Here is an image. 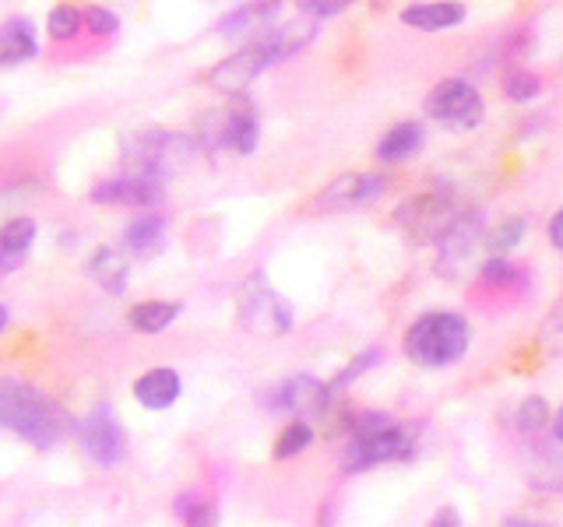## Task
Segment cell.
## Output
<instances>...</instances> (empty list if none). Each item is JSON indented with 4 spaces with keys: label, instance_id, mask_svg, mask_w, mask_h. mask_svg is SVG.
<instances>
[{
    "label": "cell",
    "instance_id": "1",
    "mask_svg": "<svg viewBox=\"0 0 563 527\" xmlns=\"http://www.w3.org/2000/svg\"><path fill=\"white\" fill-rule=\"evenodd\" d=\"M0 426L18 433L32 447H57L70 429V418L32 383L0 377Z\"/></svg>",
    "mask_w": 563,
    "mask_h": 527
},
{
    "label": "cell",
    "instance_id": "2",
    "mask_svg": "<svg viewBox=\"0 0 563 527\" xmlns=\"http://www.w3.org/2000/svg\"><path fill=\"white\" fill-rule=\"evenodd\" d=\"M468 345H472V327L462 313H451V310L422 313L419 321H412V327L405 330V341H401L405 356L422 369L454 366L468 351Z\"/></svg>",
    "mask_w": 563,
    "mask_h": 527
},
{
    "label": "cell",
    "instance_id": "3",
    "mask_svg": "<svg viewBox=\"0 0 563 527\" xmlns=\"http://www.w3.org/2000/svg\"><path fill=\"white\" fill-rule=\"evenodd\" d=\"M465 215L468 211L457 204L451 187H433L427 193H416L412 201H405L395 211V222L416 243H440Z\"/></svg>",
    "mask_w": 563,
    "mask_h": 527
},
{
    "label": "cell",
    "instance_id": "4",
    "mask_svg": "<svg viewBox=\"0 0 563 527\" xmlns=\"http://www.w3.org/2000/svg\"><path fill=\"white\" fill-rule=\"evenodd\" d=\"M194 148H198V141L187 137V134L145 127V131H137L123 141V158H128V172L158 176V180H166L169 169L176 162H184Z\"/></svg>",
    "mask_w": 563,
    "mask_h": 527
},
{
    "label": "cell",
    "instance_id": "5",
    "mask_svg": "<svg viewBox=\"0 0 563 527\" xmlns=\"http://www.w3.org/2000/svg\"><path fill=\"white\" fill-rule=\"evenodd\" d=\"M236 316H240V327L261 334V338H278V334L292 330V306L272 289V281L264 274H251L240 285Z\"/></svg>",
    "mask_w": 563,
    "mask_h": 527
},
{
    "label": "cell",
    "instance_id": "6",
    "mask_svg": "<svg viewBox=\"0 0 563 527\" xmlns=\"http://www.w3.org/2000/svg\"><path fill=\"white\" fill-rule=\"evenodd\" d=\"M427 116L444 123L451 131H475L486 116L483 96L462 78H444L440 85L430 88L427 96Z\"/></svg>",
    "mask_w": 563,
    "mask_h": 527
},
{
    "label": "cell",
    "instance_id": "7",
    "mask_svg": "<svg viewBox=\"0 0 563 527\" xmlns=\"http://www.w3.org/2000/svg\"><path fill=\"white\" fill-rule=\"evenodd\" d=\"M416 450V436L401 426H387L369 436H352L342 450V471H369L387 461H409Z\"/></svg>",
    "mask_w": 563,
    "mask_h": 527
},
{
    "label": "cell",
    "instance_id": "8",
    "mask_svg": "<svg viewBox=\"0 0 563 527\" xmlns=\"http://www.w3.org/2000/svg\"><path fill=\"white\" fill-rule=\"evenodd\" d=\"M275 64V53L268 46V40H254V43H246L240 46L236 53H229L225 60H219L216 67H211V75H208V85L216 88V92L222 96H243V88L251 85L264 67H272Z\"/></svg>",
    "mask_w": 563,
    "mask_h": 527
},
{
    "label": "cell",
    "instance_id": "9",
    "mask_svg": "<svg viewBox=\"0 0 563 527\" xmlns=\"http://www.w3.org/2000/svg\"><path fill=\"white\" fill-rule=\"evenodd\" d=\"M166 198V180L141 172H123L113 180H102L92 190L96 204H128V208H155Z\"/></svg>",
    "mask_w": 563,
    "mask_h": 527
},
{
    "label": "cell",
    "instance_id": "10",
    "mask_svg": "<svg viewBox=\"0 0 563 527\" xmlns=\"http://www.w3.org/2000/svg\"><path fill=\"white\" fill-rule=\"evenodd\" d=\"M387 190V180L377 172H345L339 180H331L321 193L313 198L317 211H349V208H363L369 201H377Z\"/></svg>",
    "mask_w": 563,
    "mask_h": 527
},
{
    "label": "cell",
    "instance_id": "11",
    "mask_svg": "<svg viewBox=\"0 0 563 527\" xmlns=\"http://www.w3.org/2000/svg\"><path fill=\"white\" fill-rule=\"evenodd\" d=\"M81 447L92 457L99 468H113L120 464L123 450H128V439H123V426L113 418L110 408H96L81 422Z\"/></svg>",
    "mask_w": 563,
    "mask_h": 527
},
{
    "label": "cell",
    "instance_id": "12",
    "mask_svg": "<svg viewBox=\"0 0 563 527\" xmlns=\"http://www.w3.org/2000/svg\"><path fill=\"white\" fill-rule=\"evenodd\" d=\"M479 243H486V239H483V218L472 211V215H465L444 239H440L437 274L457 278V274H462V271L468 268V260H472L475 246H479Z\"/></svg>",
    "mask_w": 563,
    "mask_h": 527
},
{
    "label": "cell",
    "instance_id": "13",
    "mask_svg": "<svg viewBox=\"0 0 563 527\" xmlns=\"http://www.w3.org/2000/svg\"><path fill=\"white\" fill-rule=\"evenodd\" d=\"M328 394L324 383L313 377H289L272 391V408L275 412H292V415H324L328 412Z\"/></svg>",
    "mask_w": 563,
    "mask_h": 527
},
{
    "label": "cell",
    "instance_id": "14",
    "mask_svg": "<svg viewBox=\"0 0 563 527\" xmlns=\"http://www.w3.org/2000/svg\"><path fill=\"white\" fill-rule=\"evenodd\" d=\"M35 243V222L32 218H11L0 225V278L14 274L29 260V250Z\"/></svg>",
    "mask_w": 563,
    "mask_h": 527
},
{
    "label": "cell",
    "instance_id": "15",
    "mask_svg": "<svg viewBox=\"0 0 563 527\" xmlns=\"http://www.w3.org/2000/svg\"><path fill=\"white\" fill-rule=\"evenodd\" d=\"M180 391H184L180 373H176V369H166V366L148 369V373L137 377V383H134V397L152 412L169 408V404L180 397Z\"/></svg>",
    "mask_w": 563,
    "mask_h": 527
},
{
    "label": "cell",
    "instance_id": "16",
    "mask_svg": "<svg viewBox=\"0 0 563 527\" xmlns=\"http://www.w3.org/2000/svg\"><path fill=\"white\" fill-rule=\"evenodd\" d=\"M35 49H40V35L29 18H8L0 25V67L25 64L35 57Z\"/></svg>",
    "mask_w": 563,
    "mask_h": 527
},
{
    "label": "cell",
    "instance_id": "17",
    "mask_svg": "<svg viewBox=\"0 0 563 527\" xmlns=\"http://www.w3.org/2000/svg\"><path fill=\"white\" fill-rule=\"evenodd\" d=\"M465 4H454V0H433V4H409L401 11V22L419 32H440V29H454L465 22Z\"/></svg>",
    "mask_w": 563,
    "mask_h": 527
},
{
    "label": "cell",
    "instance_id": "18",
    "mask_svg": "<svg viewBox=\"0 0 563 527\" xmlns=\"http://www.w3.org/2000/svg\"><path fill=\"white\" fill-rule=\"evenodd\" d=\"M123 246L134 254V257H155L163 254L166 246V218L155 215V211H145V215H137L128 233H123Z\"/></svg>",
    "mask_w": 563,
    "mask_h": 527
},
{
    "label": "cell",
    "instance_id": "19",
    "mask_svg": "<svg viewBox=\"0 0 563 527\" xmlns=\"http://www.w3.org/2000/svg\"><path fill=\"white\" fill-rule=\"evenodd\" d=\"M225 148L236 152V155H254L257 148V116H254V105L246 99H233L229 102V137H225Z\"/></svg>",
    "mask_w": 563,
    "mask_h": 527
},
{
    "label": "cell",
    "instance_id": "20",
    "mask_svg": "<svg viewBox=\"0 0 563 527\" xmlns=\"http://www.w3.org/2000/svg\"><path fill=\"white\" fill-rule=\"evenodd\" d=\"M88 274H92L110 295H120L123 289H128L131 268H128V257H123L120 250H113V246H99V250L92 254V260H88Z\"/></svg>",
    "mask_w": 563,
    "mask_h": 527
},
{
    "label": "cell",
    "instance_id": "21",
    "mask_svg": "<svg viewBox=\"0 0 563 527\" xmlns=\"http://www.w3.org/2000/svg\"><path fill=\"white\" fill-rule=\"evenodd\" d=\"M419 148H422L419 123H395V127L377 141V158L387 166H395V162H405V158H412Z\"/></svg>",
    "mask_w": 563,
    "mask_h": 527
},
{
    "label": "cell",
    "instance_id": "22",
    "mask_svg": "<svg viewBox=\"0 0 563 527\" xmlns=\"http://www.w3.org/2000/svg\"><path fill=\"white\" fill-rule=\"evenodd\" d=\"M313 32H317V22L303 14V18H296V22H289V25L272 29L264 40H268V46L275 53V64H278V60H286V57H292V53L303 49L313 40Z\"/></svg>",
    "mask_w": 563,
    "mask_h": 527
},
{
    "label": "cell",
    "instance_id": "23",
    "mask_svg": "<svg viewBox=\"0 0 563 527\" xmlns=\"http://www.w3.org/2000/svg\"><path fill=\"white\" fill-rule=\"evenodd\" d=\"M176 316H180V303H163V299H148V303H134L128 310V324L137 334H158L166 330Z\"/></svg>",
    "mask_w": 563,
    "mask_h": 527
},
{
    "label": "cell",
    "instance_id": "24",
    "mask_svg": "<svg viewBox=\"0 0 563 527\" xmlns=\"http://www.w3.org/2000/svg\"><path fill=\"white\" fill-rule=\"evenodd\" d=\"M176 514L184 517V527H219V506L201 489H190L176 500Z\"/></svg>",
    "mask_w": 563,
    "mask_h": 527
},
{
    "label": "cell",
    "instance_id": "25",
    "mask_svg": "<svg viewBox=\"0 0 563 527\" xmlns=\"http://www.w3.org/2000/svg\"><path fill=\"white\" fill-rule=\"evenodd\" d=\"M500 88H504V96H507L510 102H532V99L539 96L542 81H539L536 70H528V67H518V64H515V67H507V70H504Z\"/></svg>",
    "mask_w": 563,
    "mask_h": 527
},
{
    "label": "cell",
    "instance_id": "26",
    "mask_svg": "<svg viewBox=\"0 0 563 527\" xmlns=\"http://www.w3.org/2000/svg\"><path fill=\"white\" fill-rule=\"evenodd\" d=\"M377 359H380V351H377V348H363L360 356L352 359V362L342 369L339 377H334L331 383H324V394H328V401H331V397H339V394L345 391V386H349L352 380H360V377L366 373L369 366H377Z\"/></svg>",
    "mask_w": 563,
    "mask_h": 527
},
{
    "label": "cell",
    "instance_id": "27",
    "mask_svg": "<svg viewBox=\"0 0 563 527\" xmlns=\"http://www.w3.org/2000/svg\"><path fill=\"white\" fill-rule=\"evenodd\" d=\"M525 233H528V225H525V218H504L493 233L486 236V246H489V254L493 257H504V254H510L515 246L525 239Z\"/></svg>",
    "mask_w": 563,
    "mask_h": 527
},
{
    "label": "cell",
    "instance_id": "28",
    "mask_svg": "<svg viewBox=\"0 0 563 527\" xmlns=\"http://www.w3.org/2000/svg\"><path fill=\"white\" fill-rule=\"evenodd\" d=\"M310 444H313V429L307 426L303 418H296L275 439V457H278V461H286V457H296L299 450H307Z\"/></svg>",
    "mask_w": 563,
    "mask_h": 527
},
{
    "label": "cell",
    "instance_id": "29",
    "mask_svg": "<svg viewBox=\"0 0 563 527\" xmlns=\"http://www.w3.org/2000/svg\"><path fill=\"white\" fill-rule=\"evenodd\" d=\"M515 426L521 433H539L550 426V404H545V397L532 394V397H525L518 404V415H515Z\"/></svg>",
    "mask_w": 563,
    "mask_h": 527
},
{
    "label": "cell",
    "instance_id": "30",
    "mask_svg": "<svg viewBox=\"0 0 563 527\" xmlns=\"http://www.w3.org/2000/svg\"><path fill=\"white\" fill-rule=\"evenodd\" d=\"M539 341H542L545 351H550V356H560V351H563V295L556 299V306L545 313Z\"/></svg>",
    "mask_w": 563,
    "mask_h": 527
},
{
    "label": "cell",
    "instance_id": "31",
    "mask_svg": "<svg viewBox=\"0 0 563 527\" xmlns=\"http://www.w3.org/2000/svg\"><path fill=\"white\" fill-rule=\"evenodd\" d=\"M81 11L75 4H60L49 11V35L53 40H75V32L81 29Z\"/></svg>",
    "mask_w": 563,
    "mask_h": 527
},
{
    "label": "cell",
    "instance_id": "32",
    "mask_svg": "<svg viewBox=\"0 0 563 527\" xmlns=\"http://www.w3.org/2000/svg\"><path fill=\"white\" fill-rule=\"evenodd\" d=\"M483 281H489V285H515V281H521V271L518 264H510L504 257H489L483 264Z\"/></svg>",
    "mask_w": 563,
    "mask_h": 527
},
{
    "label": "cell",
    "instance_id": "33",
    "mask_svg": "<svg viewBox=\"0 0 563 527\" xmlns=\"http://www.w3.org/2000/svg\"><path fill=\"white\" fill-rule=\"evenodd\" d=\"M81 18L96 35H113L120 29V18L110 8H88V11H81Z\"/></svg>",
    "mask_w": 563,
    "mask_h": 527
},
{
    "label": "cell",
    "instance_id": "34",
    "mask_svg": "<svg viewBox=\"0 0 563 527\" xmlns=\"http://www.w3.org/2000/svg\"><path fill=\"white\" fill-rule=\"evenodd\" d=\"M254 11H257V8H236V11H229V14L222 18L219 32H222V35H240V32H243V29L251 25L254 18H257Z\"/></svg>",
    "mask_w": 563,
    "mask_h": 527
},
{
    "label": "cell",
    "instance_id": "35",
    "mask_svg": "<svg viewBox=\"0 0 563 527\" xmlns=\"http://www.w3.org/2000/svg\"><path fill=\"white\" fill-rule=\"evenodd\" d=\"M299 11H303L307 18H331V14H339V11H345V4H339V0H334V4H313V0H307V4H299Z\"/></svg>",
    "mask_w": 563,
    "mask_h": 527
},
{
    "label": "cell",
    "instance_id": "36",
    "mask_svg": "<svg viewBox=\"0 0 563 527\" xmlns=\"http://www.w3.org/2000/svg\"><path fill=\"white\" fill-rule=\"evenodd\" d=\"M550 243L556 246V250H563V208L553 215V222H550Z\"/></svg>",
    "mask_w": 563,
    "mask_h": 527
},
{
    "label": "cell",
    "instance_id": "37",
    "mask_svg": "<svg viewBox=\"0 0 563 527\" xmlns=\"http://www.w3.org/2000/svg\"><path fill=\"white\" fill-rule=\"evenodd\" d=\"M430 527H457V509L454 506H444L440 514L430 520Z\"/></svg>",
    "mask_w": 563,
    "mask_h": 527
},
{
    "label": "cell",
    "instance_id": "38",
    "mask_svg": "<svg viewBox=\"0 0 563 527\" xmlns=\"http://www.w3.org/2000/svg\"><path fill=\"white\" fill-rule=\"evenodd\" d=\"M504 527H550V524H539V520H521V517H515V520H507Z\"/></svg>",
    "mask_w": 563,
    "mask_h": 527
},
{
    "label": "cell",
    "instance_id": "39",
    "mask_svg": "<svg viewBox=\"0 0 563 527\" xmlns=\"http://www.w3.org/2000/svg\"><path fill=\"white\" fill-rule=\"evenodd\" d=\"M553 433H556V439L563 444V408L556 412V422H553Z\"/></svg>",
    "mask_w": 563,
    "mask_h": 527
},
{
    "label": "cell",
    "instance_id": "40",
    "mask_svg": "<svg viewBox=\"0 0 563 527\" xmlns=\"http://www.w3.org/2000/svg\"><path fill=\"white\" fill-rule=\"evenodd\" d=\"M4 327H8V310L0 306V330H4Z\"/></svg>",
    "mask_w": 563,
    "mask_h": 527
}]
</instances>
